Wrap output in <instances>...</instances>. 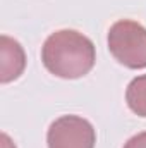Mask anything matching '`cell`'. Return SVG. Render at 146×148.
Masks as SVG:
<instances>
[{
    "mask_svg": "<svg viewBox=\"0 0 146 148\" xmlns=\"http://www.w3.org/2000/svg\"><path fill=\"white\" fill-rule=\"evenodd\" d=\"M41 62L48 73L57 77L77 79L95 67L96 50L86 35L76 29H59L45 40Z\"/></svg>",
    "mask_w": 146,
    "mask_h": 148,
    "instance_id": "6da1fadb",
    "label": "cell"
},
{
    "mask_svg": "<svg viewBox=\"0 0 146 148\" xmlns=\"http://www.w3.org/2000/svg\"><path fill=\"white\" fill-rule=\"evenodd\" d=\"M108 50L127 69L146 67V28L132 19H120L108 29Z\"/></svg>",
    "mask_w": 146,
    "mask_h": 148,
    "instance_id": "7a4b0ae2",
    "label": "cell"
},
{
    "mask_svg": "<svg viewBox=\"0 0 146 148\" xmlns=\"http://www.w3.org/2000/svg\"><path fill=\"white\" fill-rule=\"evenodd\" d=\"M96 131L93 124L79 115L55 119L46 133L48 148H95Z\"/></svg>",
    "mask_w": 146,
    "mask_h": 148,
    "instance_id": "3957f363",
    "label": "cell"
},
{
    "mask_svg": "<svg viewBox=\"0 0 146 148\" xmlns=\"http://www.w3.org/2000/svg\"><path fill=\"white\" fill-rule=\"evenodd\" d=\"M0 83L7 84L16 81L26 67V53L21 43L14 38L2 35L0 36Z\"/></svg>",
    "mask_w": 146,
    "mask_h": 148,
    "instance_id": "277c9868",
    "label": "cell"
},
{
    "mask_svg": "<svg viewBox=\"0 0 146 148\" xmlns=\"http://www.w3.org/2000/svg\"><path fill=\"white\" fill-rule=\"evenodd\" d=\"M126 102L129 109L146 119V74L134 77L126 90Z\"/></svg>",
    "mask_w": 146,
    "mask_h": 148,
    "instance_id": "5b68a950",
    "label": "cell"
},
{
    "mask_svg": "<svg viewBox=\"0 0 146 148\" xmlns=\"http://www.w3.org/2000/svg\"><path fill=\"white\" fill-rule=\"evenodd\" d=\"M124 148H146V131L134 134L132 138H129L126 141Z\"/></svg>",
    "mask_w": 146,
    "mask_h": 148,
    "instance_id": "8992f818",
    "label": "cell"
},
{
    "mask_svg": "<svg viewBox=\"0 0 146 148\" xmlns=\"http://www.w3.org/2000/svg\"><path fill=\"white\" fill-rule=\"evenodd\" d=\"M2 148H16V145L10 141V138L5 133H2Z\"/></svg>",
    "mask_w": 146,
    "mask_h": 148,
    "instance_id": "52a82bcc",
    "label": "cell"
}]
</instances>
